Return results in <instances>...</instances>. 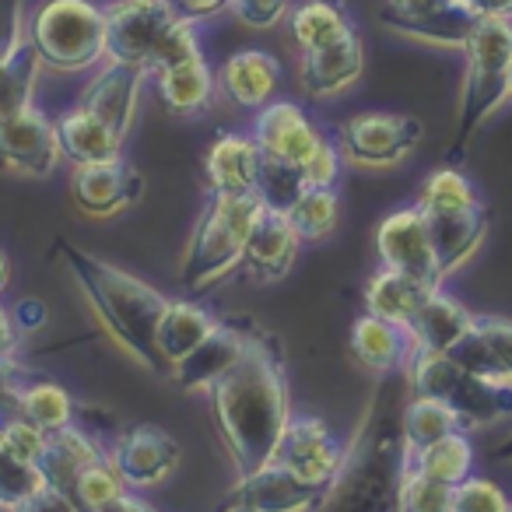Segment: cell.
<instances>
[{
  "label": "cell",
  "mask_w": 512,
  "mask_h": 512,
  "mask_svg": "<svg viewBox=\"0 0 512 512\" xmlns=\"http://www.w3.org/2000/svg\"><path fill=\"white\" fill-rule=\"evenodd\" d=\"M239 327L246 344L239 362L211 386V404L235 474L249 477L274 460L292 407L281 344L249 316H239Z\"/></svg>",
  "instance_id": "cell-1"
},
{
  "label": "cell",
  "mask_w": 512,
  "mask_h": 512,
  "mask_svg": "<svg viewBox=\"0 0 512 512\" xmlns=\"http://www.w3.org/2000/svg\"><path fill=\"white\" fill-rule=\"evenodd\" d=\"M60 256H64L67 271L74 274L92 313L106 327V334L148 372L169 376V365L158 351V323L169 309V299L155 292L148 281L85 253L74 242H60Z\"/></svg>",
  "instance_id": "cell-2"
},
{
  "label": "cell",
  "mask_w": 512,
  "mask_h": 512,
  "mask_svg": "<svg viewBox=\"0 0 512 512\" xmlns=\"http://www.w3.org/2000/svg\"><path fill=\"white\" fill-rule=\"evenodd\" d=\"M393 404V390L376 393L355 439L348 442V453L320 512H397L407 446L400 425L404 407Z\"/></svg>",
  "instance_id": "cell-3"
},
{
  "label": "cell",
  "mask_w": 512,
  "mask_h": 512,
  "mask_svg": "<svg viewBox=\"0 0 512 512\" xmlns=\"http://www.w3.org/2000/svg\"><path fill=\"white\" fill-rule=\"evenodd\" d=\"M193 57H200L197 25L183 22L165 0H116L106 11V60L158 78Z\"/></svg>",
  "instance_id": "cell-4"
},
{
  "label": "cell",
  "mask_w": 512,
  "mask_h": 512,
  "mask_svg": "<svg viewBox=\"0 0 512 512\" xmlns=\"http://www.w3.org/2000/svg\"><path fill=\"white\" fill-rule=\"evenodd\" d=\"M411 397L446 404L460 418L463 432L491 428L512 418V383L474 376L453 355H414L404 369Z\"/></svg>",
  "instance_id": "cell-5"
},
{
  "label": "cell",
  "mask_w": 512,
  "mask_h": 512,
  "mask_svg": "<svg viewBox=\"0 0 512 512\" xmlns=\"http://www.w3.org/2000/svg\"><path fill=\"white\" fill-rule=\"evenodd\" d=\"M467 81L460 99V123H456L453 155L467 148L474 130L509 99V64H512V22L477 15L467 43Z\"/></svg>",
  "instance_id": "cell-6"
},
{
  "label": "cell",
  "mask_w": 512,
  "mask_h": 512,
  "mask_svg": "<svg viewBox=\"0 0 512 512\" xmlns=\"http://www.w3.org/2000/svg\"><path fill=\"white\" fill-rule=\"evenodd\" d=\"M264 211V200L249 193V197H225V193H211L204 218H200L197 232L190 239V249L183 256V285L200 292L232 274L246 256L249 228H253L256 214Z\"/></svg>",
  "instance_id": "cell-7"
},
{
  "label": "cell",
  "mask_w": 512,
  "mask_h": 512,
  "mask_svg": "<svg viewBox=\"0 0 512 512\" xmlns=\"http://www.w3.org/2000/svg\"><path fill=\"white\" fill-rule=\"evenodd\" d=\"M25 32L39 64L60 74L88 71L106 60V11L92 0H46Z\"/></svg>",
  "instance_id": "cell-8"
},
{
  "label": "cell",
  "mask_w": 512,
  "mask_h": 512,
  "mask_svg": "<svg viewBox=\"0 0 512 512\" xmlns=\"http://www.w3.org/2000/svg\"><path fill=\"white\" fill-rule=\"evenodd\" d=\"M376 253L379 264L400 271L407 278L421 281L428 288H442V271L435 260L432 232H428V218L418 204L400 207V211L386 214L376 228Z\"/></svg>",
  "instance_id": "cell-9"
},
{
  "label": "cell",
  "mask_w": 512,
  "mask_h": 512,
  "mask_svg": "<svg viewBox=\"0 0 512 512\" xmlns=\"http://www.w3.org/2000/svg\"><path fill=\"white\" fill-rule=\"evenodd\" d=\"M421 127L404 113H358L341 127V155L358 165H397L421 144Z\"/></svg>",
  "instance_id": "cell-10"
},
{
  "label": "cell",
  "mask_w": 512,
  "mask_h": 512,
  "mask_svg": "<svg viewBox=\"0 0 512 512\" xmlns=\"http://www.w3.org/2000/svg\"><path fill=\"white\" fill-rule=\"evenodd\" d=\"M344 453H348V446L330 432L327 421L313 418V414H292L271 463L292 470L309 484L330 488L344 463Z\"/></svg>",
  "instance_id": "cell-11"
},
{
  "label": "cell",
  "mask_w": 512,
  "mask_h": 512,
  "mask_svg": "<svg viewBox=\"0 0 512 512\" xmlns=\"http://www.w3.org/2000/svg\"><path fill=\"white\" fill-rule=\"evenodd\" d=\"M64 158L57 137V123H50L36 106L22 109L0 123V165L22 176L43 179Z\"/></svg>",
  "instance_id": "cell-12"
},
{
  "label": "cell",
  "mask_w": 512,
  "mask_h": 512,
  "mask_svg": "<svg viewBox=\"0 0 512 512\" xmlns=\"http://www.w3.org/2000/svg\"><path fill=\"white\" fill-rule=\"evenodd\" d=\"M109 463L127 481V488H151L165 481L179 463V442L155 425L127 428L109 446Z\"/></svg>",
  "instance_id": "cell-13"
},
{
  "label": "cell",
  "mask_w": 512,
  "mask_h": 512,
  "mask_svg": "<svg viewBox=\"0 0 512 512\" xmlns=\"http://www.w3.org/2000/svg\"><path fill=\"white\" fill-rule=\"evenodd\" d=\"M144 193V176L127 165L123 158L99 165H74L71 197L88 218H109V214L127 211Z\"/></svg>",
  "instance_id": "cell-14"
},
{
  "label": "cell",
  "mask_w": 512,
  "mask_h": 512,
  "mask_svg": "<svg viewBox=\"0 0 512 512\" xmlns=\"http://www.w3.org/2000/svg\"><path fill=\"white\" fill-rule=\"evenodd\" d=\"M253 141L267 158L292 162L302 169L327 137L316 130V123L309 120L302 106H295V102H271V106L256 113Z\"/></svg>",
  "instance_id": "cell-15"
},
{
  "label": "cell",
  "mask_w": 512,
  "mask_h": 512,
  "mask_svg": "<svg viewBox=\"0 0 512 512\" xmlns=\"http://www.w3.org/2000/svg\"><path fill=\"white\" fill-rule=\"evenodd\" d=\"M327 495L330 488L302 481L299 474L278 467V463H267L256 474L235 481L232 502H242L256 512H320Z\"/></svg>",
  "instance_id": "cell-16"
},
{
  "label": "cell",
  "mask_w": 512,
  "mask_h": 512,
  "mask_svg": "<svg viewBox=\"0 0 512 512\" xmlns=\"http://www.w3.org/2000/svg\"><path fill=\"white\" fill-rule=\"evenodd\" d=\"M299 246H302V239L292 228V221H288V214L274 211V207H264V211L256 214L253 228H249L242 267H246L253 281H281L292 271Z\"/></svg>",
  "instance_id": "cell-17"
},
{
  "label": "cell",
  "mask_w": 512,
  "mask_h": 512,
  "mask_svg": "<svg viewBox=\"0 0 512 512\" xmlns=\"http://www.w3.org/2000/svg\"><path fill=\"white\" fill-rule=\"evenodd\" d=\"M365 67V50L358 32L351 29L348 36H341L337 43H327L320 50H306L299 64V78L306 95L313 99H327V95H337L344 88H351L358 78H362Z\"/></svg>",
  "instance_id": "cell-18"
},
{
  "label": "cell",
  "mask_w": 512,
  "mask_h": 512,
  "mask_svg": "<svg viewBox=\"0 0 512 512\" xmlns=\"http://www.w3.org/2000/svg\"><path fill=\"white\" fill-rule=\"evenodd\" d=\"M144 74L130 64H116L109 60L81 92V109H88L92 116H99L106 127H113L120 137L130 134V123L137 113V92H141Z\"/></svg>",
  "instance_id": "cell-19"
},
{
  "label": "cell",
  "mask_w": 512,
  "mask_h": 512,
  "mask_svg": "<svg viewBox=\"0 0 512 512\" xmlns=\"http://www.w3.org/2000/svg\"><path fill=\"white\" fill-rule=\"evenodd\" d=\"M281 81L278 57L264 50H239L221 64L218 71V92L225 95L232 106L242 109H264L274 102Z\"/></svg>",
  "instance_id": "cell-20"
},
{
  "label": "cell",
  "mask_w": 512,
  "mask_h": 512,
  "mask_svg": "<svg viewBox=\"0 0 512 512\" xmlns=\"http://www.w3.org/2000/svg\"><path fill=\"white\" fill-rule=\"evenodd\" d=\"M470 330H474V316H470L453 295L442 292V288L428 295L425 306L407 323L414 355H449Z\"/></svg>",
  "instance_id": "cell-21"
},
{
  "label": "cell",
  "mask_w": 512,
  "mask_h": 512,
  "mask_svg": "<svg viewBox=\"0 0 512 512\" xmlns=\"http://www.w3.org/2000/svg\"><path fill=\"white\" fill-rule=\"evenodd\" d=\"M351 358H355L362 369L376 372V376H390V372H404L407 362L414 355V344L407 327H397L390 320H379V316L365 313L351 327Z\"/></svg>",
  "instance_id": "cell-22"
},
{
  "label": "cell",
  "mask_w": 512,
  "mask_h": 512,
  "mask_svg": "<svg viewBox=\"0 0 512 512\" xmlns=\"http://www.w3.org/2000/svg\"><path fill=\"white\" fill-rule=\"evenodd\" d=\"M449 355L474 376L512 383V323L498 316H474V330Z\"/></svg>",
  "instance_id": "cell-23"
},
{
  "label": "cell",
  "mask_w": 512,
  "mask_h": 512,
  "mask_svg": "<svg viewBox=\"0 0 512 512\" xmlns=\"http://www.w3.org/2000/svg\"><path fill=\"white\" fill-rule=\"evenodd\" d=\"M260 148H256L253 134H221L207 151V183L211 193H225V197H249L256 193V179H260Z\"/></svg>",
  "instance_id": "cell-24"
},
{
  "label": "cell",
  "mask_w": 512,
  "mask_h": 512,
  "mask_svg": "<svg viewBox=\"0 0 512 512\" xmlns=\"http://www.w3.org/2000/svg\"><path fill=\"white\" fill-rule=\"evenodd\" d=\"M242 327L239 316L235 320H221V327L193 351L190 358H183L179 365H172L169 379L179 390H211L242 355Z\"/></svg>",
  "instance_id": "cell-25"
},
{
  "label": "cell",
  "mask_w": 512,
  "mask_h": 512,
  "mask_svg": "<svg viewBox=\"0 0 512 512\" xmlns=\"http://www.w3.org/2000/svg\"><path fill=\"white\" fill-rule=\"evenodd\" d=\"M428 232H432L435 260H439L442 278L456 274L470 256L481 249L484 235H488V211L481 207H467V211H446V214H425Z\"/></svg>",
  "instance_id": "cell-26"
},
{
  "label": "cell",
  "mask_w": 512,
  "mask_h": 512,
  "mask_svg": "<svg viewBox=\"0 0 512 512\" xmlns=\"http://www.w3.org/2000/svg\"><path fill=\"white\" fill-rule=\"evenodd\" d=\"M106 456L109 453L85 432V428L67 425V428H60V432L46 435V449H43V456H39L36 467L50 488H60L71 495L78 477L85 474L92 463L106 460Z\"/></svg>",
  "instance_id": "cell-27"
},
{
  "label": "cell",
  "mask_w": 512,
  "mask_h": 512,
  "mask_svg": "<svg viewBox=\"0 0 512 512\" xmlns=\"http://www.w3.org/2000/svg\"><path fill=\"white\" fill-rule=\"evenodd\" d=\"M57 137L64 158H71L74 165H99V162H116L123 148V137L113 127L92 116L88 109L74 106L71 113H64L57 120Z\"/></svg>",
  "instance_id": "cell-28"
},
{
  "label": "cell",
  "mask_w": 512,
  "mask_h": 512,
  "mask_svg": "<svg viewBox=\"0 0 512 512\" xmlns=\"http://www.w3.org/2000/svg\"><path fill=\"white\" fill-rule=\"evenodd\" d=\"M155 85H158V99L176 116H200L214 102V95H218V78L207 67L204 53L162 71L155 78Z\"/></svg>",
  "instance_id": "cell-29"
},
{
  "label": "cell",
  "mask_w": 512,
  "mask_h": 512,
  "mask_svg": "<svg viewBox=\"0 0 512 512\" xmlns=\"http://www.w3.org/2000/svg\"><path fill=\"white\" fill-rule=\"evenodd\" d=\"M218 327H221V320H214L204 306H193V302H169L162 323H158V351H162L169 372H172V365L190 358Z\"/></svg>",
  "instance_id": "cell-30"
},
{
  "label": "cell",
  "mask_w": 512,
  "mask_h": 512,
  "mask_svg": "<svg viewBox=\"0 0 512 512\" xmlns=\"http://www.w3.org/2000/svg\"><path fill=\"white\" fill-rule=\"evenodd\" d=\"M432 292H439V288H428L421 281L407 278V274L379 267V274L365 288V313L397 323V327H407Z\"/></svg>",
  "instance_id": "cell-31"
},
{
  "label": "cell",
  "mask_w": 512,
  "mask_h": 512,
  "mask_svg": "<svg viewBox=\"0 0 512 512\" xmlns=\"http://www.w3.org/2000/svg\"><path fill=\"white\" fill-rule=\"evenodd\" d=\"M407 467L425 474L428 481L456 488L474 474V446H470L467 432H453L446 439L432 442L428 449H421V453H407Z\"/></svg>",
  "instance_id": "cell-32"
},
{
  "label": "cell",
  "mask_w": 512,
  "mask_h": 512,
  "mask_svg": "<svg viewBox=\"0 0 512 512\" xmlns=\"http://www.w3.org/2000/svg\"><path fill=\"white\" fill-rule=\"evenodd\" d=\"M383 22L393 32H404L411 39L432 46H449V50H463L470 29L477 22V11H470L467 4L453 11H442V15H425V18H400V15H383Z\"/></svg>",
  "instance_id": "cell-33"
},
{
  "label": "cell",
  "mask_w": 512,
  "mask_h": 512,
  "mask_svg": "<svg viewBox=\"0 0 512 512\" xmlns=\"http://www.w3.org/2000/svg\"><path fill=\"white\" fill-rule=\"evenodd\" d=\"M400 425H404V446L407 453H421L432 442L446 439L453 432H463L460 418L449 411L446 404L428 397H411L404 404V414H400Z\"/></svg>",
  "instance_id": "cell-34"
},
{
  "label": "cell",
  "mask_w": 512,
  "mask_h": 512,
  "mask_svg": "<svg viewBox=\"0 0 512 512\" xmlns=\"http://www.w3.org/2000/svg\"><path fill=\"white\" fill-rule=\"evenodd\" d=\"M351 32V22L344 15L341 4H330V0H306L292 11V36L295 43L306 50H320L327 43H337L341 36Z\"/></svg>",
  "instance_id": "cell-35"
},
{
  "label": "cell",
  "mask_w": 512,
  "mask_h": 512,
  "mask_svg": "<svg viewBox=\"0 0 512 512\" xmlns=\"http://www.w3.org/2000/svg\"><path fill=\"white\" fill-rule=\"evenodd\" d=\"M18 414L29 418L36 428H43V432H60V428L74 425V400L64 386L36 379L18 397Z\"/></svg>",
  "instance_id": "cell-36"
},
{
  "label": "cell",
  "mask_w": 512,
  "mask_h": 512,
  "mask_svg": "<svg viewBox=\"0 0 512 512\" xmlns=\"http://www.w3.org/2000/svg\"><path fill=\"white\" fill-rule=\"evenodd\" d=\"M418 207L425 214H446V211H467V207H481L474 183L453 165H442L421 183Z\"/></svg>",
  "instance_id": "cell-37"
},
{
  "label": "cell",
  "mask_w": 512,
  "mask_h": 512,
  "mask_svg": "<svg viewBox=\"0 0 512 512\" xmlns=\"http://www.w3.org/2000/svg\"><path fill=\"white\" fill-rule=\"evenodd\" d=\"M264 155V151H260ZM306 176H302L299 165L292 162H278V158H260V179H256V197L264 200V207H274V211H285L295 204V200L306 193Z\"/></svg>",
  "instance_id": "cell-38"
},
{
  "label": "cell",
  "mask_w": 512,
  "mask_h": 512,
  "mask_svg": "<svg viewBox=\"0 0 512 512\" xmlns=\"http://www.w3.org/2000/svg\"><path fill=\"white\" fill-rule=\"evenodd\" d=\"M288 221L299 232L302 242L327 239L337 225V193L334 190H306L292 207H288Z\"/></svg>",
  "instance_id": "cell-39"
},
{
  "label": "cell",
  "mask_w": 512,
  "mask_h": 512,
  "mask_svg": "<svg viewBox=\"0 0 512 512\" xmlns=\"http://www.w3.org/2000/svg\"><path fill=\"white\" fill-rule=\"evenodd\" d=\"M127 491H130L127 481L116 474V467L109 463V456H106V460L92 463V467L78 477V484H74L71 495L85 512H99V509H106V505H113L120 495H127Z\"/></svg>",
  "instance_id": "cell-40"
},
{
  "label": "cell",
  "mask_w": 512,
  "mask_h": 512,
  "mask_svg": "<svg viewBox=\"0 0 512 512\" xmlns=\"http://www.w3.org/2000/svg\"><path fill=\"white\" fill-rule=\"evenodd\" d=\"M43 474H39L36 463H25L18 460L15 453L0 446V509H11L15 512L32 491L43 488Z\"/></svg>",
  "instance_id": "cell-41"
},
{
  "label": "cell",
  "mask_w": 512,
  "mask_h": 512,
  "mask_svg": "<svg viewBox=\"0 0 512 512\" xmlns=\"http://www.w3.org/2000/svg\"><path fill=\"white\" fill-rule=\"evenodd\" d=\"M397 512H453V488L439 481H428L425 474L407 467L400 481Z\"/></svg>",
  "instance_id": "cell-42"
},
{
  "label": "cell",
  "mask_w": 512,
  "mask_h": 512,
  "mask_svg": "<svg viewBox=\"0 0 512 512\" xmlns=\"http://www.w3.org/2000/svg\"><path fill=\"white\" fill-rule=\"evenodd\" d=\"M453 512H509V498L495 481L470 474L453 488Z\"/></svg>",
  "instance_id": "cell-43"
},
{
  "label": "cell",
  "mask_w": 512,
  "mask_h": 512,
  "mask_svg": "<svg viewBox=\"0 0 512 512\" xmlns=\"http://www.w3.org/2000/svg\"><path fill=\"white\" fill-rule=\"evenodd\" d=\"M46 435L50 432L36 428L29 418H22V414L0 421V446L25 463H39V456H43V449H46Z\"/></svg>",
  "instance_id": "cell-44"
},
{
  "label": "cell",
  "mask_w": 512,
  "mask_h": 512,
  "mask_svg": "<svg viewBox=\"0 0 512 512\" xmlns=\"http://www.w3.org/2000/svg\"><path fill=\"white\" fill-rule=\"evenodd\" d=\"M341 148H334L330 141H323L313 151L306 165H302V176H306L309 190H334V183L341 179Z\"/></svg>",
  "instance_id": "cell-45"
},
{
  "label": "cell",
  "mask_w": 512,
  "mask_h": 512,
  "mask_svg": "<svg viewBox=\"0 0 512 512\" xmlns=\"http://www.w3.org/2000/svg\"><path fill=\"white\" fill-rule=\"evenodd\" d=\"M29 25L22 15V0H0V60H11L29 43Z\"/></svg>",
  "instance_id": "cell-46"
},
{
  "label": "cell",
  "mask_w": 512,
  "mask_h": 512,
  "mask_svg": "<svg viewBox=\"0 0 512 512\" xmlns=\"http://www.w3.org/2000/svg\"><path fill=\"white\" fill-rule=\"evenodd\" d=\"M228 11L249 29H274L288 15V0H232Z\"/></svg>",
  "instance_id": "cell-47"
},
{
  "label": "cell",
  "mask_w": 512,
  "mask_h": 512,
  "mask_svg": "<svg viewBox=\"0 0 512 512\" xmlns=\"http://www.w3.org/2000/svg\"><path fill=\"white\" fill-rule=\"evenodd\" d=\"M15 512H85V509H81V505L74 502V495H67V491L43 484V488L32 491V495L25 498V502L18 505Z\"/></svg>",
  "instance_id": "cell-48"
},
{
  "label": "cell",
  "mask_w": 512,
  "mask_h": 512,
  "mask_svg": "<svg viewBox=\"0 0 512 512\" xmlns=\"http://www.w3.org/2000/svg\"><path fill=\"white\" fill-rule=\"evenodd\" d=\"M453 8H463V0H386L383 15L425 18V15H442V11H453Z\"/></svg>",
  "instance_id": "cell-49"
},
{
  "label": "cell",
  "mask_w": 512,
  "mask_h": 512,
  "mask_svg": "<svg viewBox=\"0 0 512 512\" xmlns=\"http://www.w3.org/2000/svg\"><path fill=\"white\" fill-rule=\"evenodd\" d=\"M172 11H176L183 22L190 25H200V22H211V18H218L221 11L232 4V0H165Z\"/></svg>",
  "instance_id": "cell-50"
},
{
  "label": "cell",
  "mask_w": 512,
  "mask_h": 512,
  "mask_svg": "<svg viewBox=\"0 0 512 512\" xmlns=\"http://www.w3.org/2000/svg\"><path fill=\"white\" fill-rule=\"evenodd\" d=\"M11 320H15V327L22 330V334H36V330L46 327L50 313H46V306L39 299H25V302H18V306H15Z\"/></svg>",
  "instance_id": "cell-51"
},
{
  "label": "cell",
  "mask_w": 512,
  "mask_h": 512,
  "mask_svg": "<svg viewBox=\"0 0 512 512\" xmlns=\"http://www.w3.org/2000/svg\"><path fill=\"white\" fill-rule=\"evenodd\" d=\"M18 344H22V330L15 327V320H11V313L4 306H0V362H11L18 351Z\"/></svg>",
  "instance_id": "cell-52"
},
{
  "label": "cell",
  "mask_w": 512,
  "mask_h": 512,
  "mask_svg": "<svg viewBox=\"0 0 512 512\" xmlns=\"http://www.w3.org/2000/svg\"><path fill=\"white\" fill-rule=\"evenodd\" d=\"M470 8H474L477 15L505 18V22H512V0H470Z\"/></svg>",
  "instance_id": "cell-53"
},
{
  "label": "cell",
  "mask_w": 512,
  "mask_h": 512,
  "mask_svg": "<svg viewBox=\"0 0 512 512\" xmlns=\"http://www.w3.org/2000/svg\"><path fill=\"white\" fill-rule=\"evenodd\" d=\"M99 512H155V509H151L148 502H141V498L130 495V491H127V495H120L113 505H106V509H99Z\"/></svg>",
  "instance_id": "cell-54"
},
{
  "label": "cell",
  "mask_w": 512,
  "mask_h": 512,
  "mask_svg": "<svg viewBox=\"0 0 512 512\" xmlns=\"http://www.w3.org/2000/svg\"><path fill=\"white\" fill-rule=\"evenodd\" d=\"M491 460H498V463H512V432L505 435V439L498 442L495 449H491Z\"/></svg>",
  "instance_id": "cell-55"
},
{
  "label": "cell",
  "mask_w": 512,
  "mask_h": 512,
  "mask_svg": "<svg viewBox=\"0 0 512 512\" xmlns=\"http://www.w3.org/2000/svg\"><path fill=\"white\" fill-rule=\"evenodd\" d=\"M8 281H11V264H8V253L0 249V292L8 288Z\"/></svg>",
  "instance_id": "cell-56"
},
{
  "label": "cell",
  "mask_w": 512,
  "mask_h": 512,
  "mask_svg": "<svg viewBox=\"0 0 512 512\" xmlns=\"http://www.w3.org/2000/svg\"><path fill=\"white\" fill-rule=\"evenodd\" d=\"M225 512H256V509H249V505H242V502H228Z\"/></svg>",
  "instance_id": "cell-57"
},
{
  "label": "cell",
  "mask_w": 512,
  "mask_h": 512,
  "mask_svg": "<svg viewBox=\"0 0 512 512\" xmlns=\"http://www.w3.org/2000/svg\"><path fill=\"white\" fill-rule=\"evenodd\" d=\"M509 99H512V64H509Z\"/></svg>",
  "instance_id": "cell-58"
},
{
  "label": "cell",
  "mask_w": 512,
  "mask_h": 512,
  "mask_svg": "<svg viewBox=\"0 0 512 512\" xmlns=\"http://www.w3.org/2000/svg\"><path fill=\"white\" fill-rule=\"evenodd\" d=\"M463 4H467V8H470V0H463Z\"/></svg>",
  "instance_id": "cell-59"
},
{
  "label": "cell",
  "mask_w": 512,
  "mask_h": 512,
  "mask_svg": "<svg viewBox=\"0 0 512 512\" xmlns=\"http://www.w3.org/2000/svg\"><path fill=\"white\" fill-rule=\"evenodd\" d=\"M509 512H512V502H509Z\"/></svg>",
  "instance_id": "cell-60"
}]
</instances>
